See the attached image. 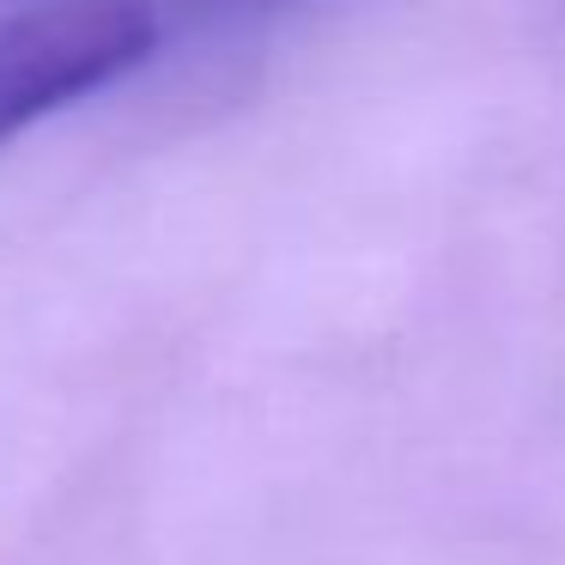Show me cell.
<instances>
[{
    "instance_id": "cell-1",
    "label": "cell",
    "mask_w": 565,
    "mask_h": 565,
    "mask_svg": "<svg viewBox=\"0 0 565 565\" xmlns=\"http://www.w3.org/2000/svg\"><path fill=\"white\" fill-rule=\"evenodd\" d=\"M164 38L147 0H19L0 7V147L43 116L135 74Z\"/></svg>"
},
{
    "instance_id": "cell-3",
    "label": "cell",
    "mask_w": 565,
    "mask_h": 565,
    "mask_svg": "<svg viewBox=\"0 0 565 565\" xmlns=\"http://www.w3.org/2000/svg\"><path fill=\"white\" fill-rule=\"evenodd\" d=\"M13 7H19V0H13Z\"/></svg>"
},
{
    "instance_id": "cell-2",
    "label": "cell",
    "mask_w": 565,
    "mask_h": 565,
    "mask_svg": "<svg viewBox=\"0 0 565 565\" xmlns=\"http://www.w3.org/2000/svg\"><path fill=\"white\" fill-rule=\"evenodd\" d=\"M220 7H237V0H220Z\"/></svg>"
}]
</instances>
